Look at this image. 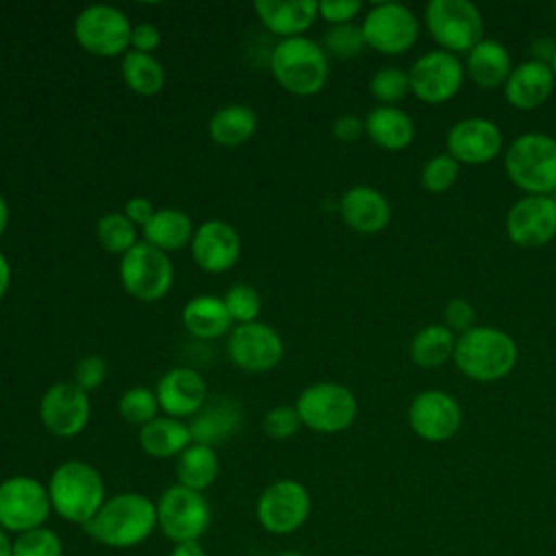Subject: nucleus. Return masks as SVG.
Here are the masks:
<instances>
[{
    "instance_id": "obj_1",
    "label": "nucleus",
    "mask_w": 556,
    "mask_h": 556,
    "mask_svg": "<svg viewBox=\"0 0 556 556\" xmlns=\"http://www.w3.org/2000/svg\"><path fill=\"white\" fill-rule=\"evenodd\" d=\"M156 526V502L137 491L106 497L83 530L100 545L126 549L143 543Z\"/></svg>"
},
{
    "instance_id": "obj_2",
    "label": "nucleus",
    "mask_w": 556,
    "mask_h": 556,
    "mask_svg": "<svg viewBox=\"0 0 556 556\" xmlns=\"http://www.w3.org/2000/svg\"><path fill=\"white\" fill-rule=\"evenodd\" d=\"M519 358L515 339L495 326H473L456 337L454 363L463 376L476 382L506 378Z\"/></svg>"
},
{
    "instance_id": "obj_3",
    "label": "nucleus",
    "mask_w": 556,
    "mask_h": 556,
    "mask_svg": "<svg viewBox=\"0 0 556 556\" xmlns=\"http://www.w3.org/2000/svg\"><path fill=\"white\" fill-rule=\"evenodd\" d=\"M52 510L70 521L85 526L104 504L106 491L100 471L87 460H65L48 478Z\"/></svg>"
},
{
    "instance_id": "obj_4",
    "label": "nucleus",
    "mask_w": 556,
    "mask_h": 556,
    "mask_svg": "<svg viewBox=\"0 0 556 556\" xmlns=\"http://www.w3.org/2000/svg\"><path fill=\"white\" fill-rule=\"evenodd\" d=\"M269 70L287 93L302 98L319 93L330 74L328 54L304 35L278 39L269 52Z\"/></svg>"
},
{
    "instance_id": "obj_5",
    "label": "nucleus",
    "mask_w": 556,
    "mask_h": 556,
    "mask_svg": "<svg viewBox=\"0 0 556 556\" xmlns=\"http://www.w3.org/2000/svg\"><path fill=\"white\" fill-rule=\"evenodd\" d=\"M508 178L523 195H552L556 191V139L547 132H523L504 154Z\"/></svg>"
},
{
    "instance_id": "obj_6",
    "label": "nucleus",
    "mask_w": 556,
    "mask_h": 556,
    "mask_svg": "<svg viewBox=\"0 0 556 556\" xmlns=\"http://www.w3.org/2000/svg\"><path fill=\"white\" fill-rule=\"evenodd\" d=\"M302 426L319 434H337L348 430L358 413L356 395L341 382H313L295 400Z\"/></svg>"
},
{
    "instance_id": "obj_7",
    "label": "nucleus",
    "mask_w": 556,
    "mask_h": 556,
    "mask_svg": "<svg viewBox=\"0 0 556 556\" xmlns=\"http://www.w3.org/2000/svg\"><path fill=\"white\" fill-rule=\"evenodd\" d=\"M426 28L439 50L460 54L484 39V20L469 0H430L424 11Z\"/></svg>"
},
{
    "instance_id": "obj_8",
    "label": "nucleus",
    "mask_w": 556,
    "mask_h": 556,
    "mask_svg": "<svg viewBox=\"0 0 556 556\" xmlns=\"http://www.w3.org/2000/svg\"><path fill=\"white\" fill-rule=\"evenodd\" d=\"M119 282L130 298L139 302H159L174 285V265L167 252L146 241H137L119 258Z\"/></svg>"
},
{
    "instance_id": "obj_9",
    "label": "nucleus",
    "mask_w": 556,
    "mask_h": 556,
    "mask_svg": "<svg viewBox=\"0 0 556 556\" xmlns=\"http://www.w3.org/2000/svg\"><path fill=\"white\" fill-rule=\"evenodd\" d=\"M211 504L204 493L178 482L167 486L156 500V526L174 543L200 541L211 526Z\"/></svg>"
},
{
    "instance_id": "obj_10",
    "label": "nucleus",
    "mask_w": 556,
    "mask_h": 556,
    "mask_svg": "<svg viewBox=\"0 0 556 556\" xmlns=\"http://www.w3.org/2000/svg\"><path fill=\"white\" fill-rule=\"evenodd\" d=\"M48 486L33 476H9L0 482V528L22 534L41 528L50 517Z\"/></svg>"
},
{
    "instance_id": "obj_11",
    "label": "nucleus",
    "mask_w": 556,
    "mask_h": 556,
    "mask_svg": "<svg viewBox=\"0 0 556 556\" xmlns=\"http://www.w3.org/2000/svg\"><path fill=\"white\" fill-rule=\"evenodd\" d=\"M130 20L113 4H89L74 20L78 46L102 59L124 56L130 50Z\"/></svg>"
},
{
    "instance_id": "obj_12",
    "label": "nucleus",
    "mask_w": 556,
    "mask_h": 556,
    "mask_svg": "<svg viewBox=\"0 0 556 556\" xmlns=\"http://www.w3.org/2000/svg\"><path fill=\"white\" fill-rule=\"evenodd\" d=\"M311 515L308 489L293 478L274 480L256 500V519L269 534H293Z\"/></svg>"
},
{
    "instance_id": "obj_13",
    "label": "nucleus",
    "mask_w": 556,
    "mask_h": 556,
    "mask_svg": "<svg viewBox=\"0 0 556 556\" xmlns=\"http://www.w3.org/2000/svg\"><path fill=\"white\" fill-rule=\"evenodd\" d=\"M361 30L367 48L395 56L415 46L419 37V22L406 4L378 2L365 13Z\"/></svg>"
},
{
    "instance_id": "obj_14",
    "label": "nucleus",
    "mask_w": 556,
    "mask_h": 556,
    "mask_svg": "<svg viewBox=\"0 0 556 556\" xmlns=\"http://www.w3.org/2000/svg\"><path fill=\"white\" fill-rule=\"evenodd\" d=\"M410 93L426 104H441L452 100L465 80V65L445 50H428L408 70Z\"/></svg>"
},
{
    "instance_id": "obj_15",
    "label": "nucleus",
    "mask_w": 556,
    "mask_h": 556,
    "mask_svg": "<svg viewBox=\"0 0 556 556\" xmlns=\"http://www.w3.org/2000/svg\"><path fill=\"white\" fill-rule=\"evenodd\" d=\"M226 352L235 367L248 374H263L282 361L285 343L274 326L256 319L250 324H237L228 332Z\"/></svg>"
},
{
    "instance_id": "obj_16",
    "label": "nucleus",
    "mask_w": 556,
    "mask_h": 556,
    "mask_svg": "<svg viewBox=\"0 0 556 556\" xmlns=\"http://www.w3.org/2000/svg\"><path fill=\"white\" fill-rule=\"evenodd\" d=\"M460 421V404L447 391L426 389L417 393L408 404V426L419 439L428 443L450 441L458 432Z\"/></svg>"
},
{
    "instance_id": "obj_17",
    "label": "nucleus",
    "mask_w": 556,
    "mask_h": 556,
    "mask_svg": "<svg viewBox=\"0 0 556 556\" xmlns=\"http://www.w3.org/2000/svg\"><path fill=\"white\" fill-rule=\"evenodd\" d=\"M91 404L76 382H54L46 389L39 402V419L43 428L61 439L80 434L89 421Z\"/></svg>"
},
{
    "instance_id": "obj_18",
    "label": "nucleus",
    "mask_w": 556,
    "mask_h": 556,
    "mask_svg": "<svg viewBox=\"0 0 556 556\" xmlns=\"http://www.w3.org/2000/svg\"><path fill=\"white\" fill-rule=\"evenodd\" d=\"M508 239L519 248H543L556 237V200L552 195H521L504 222Z\"/></svg>"
},
{
    "instance_id": "obj_19",
    "label": "nucleus",
    "mask_w": 556,
    "mask_h": 556,
    "mask_svg": "<svg viewBox=\"0 0 556 556\" xmlns=\"http://www.w3.org/2000/svg\"><path fill=\"white\" fill-rule=\"evenodd\" d=\"M504 146L502 130L489 117H463L445 137L447 154L460 165H484L500 156Z\"/></svg>"
},
{
    "instance_id": "obj_20",
    "label": "nucleus",
    "mask_w": 556,
    "mask_h": 556,
    "mask_svg": "<svg viewBox=\"0 0 556 556\" xmlns=\"http://www.w3.org/2000/svg\"><path fill=\"white\" fill-rule=\"evenodd\" d=\"M191 258L208 274H224L239 261L241 239L235 226L224 219L202 222L191 237Z\"/></svg>"
},
{
    "instance_id": "obj_21",
    "label": "nucleus",
    "mask_w": 556,
    "mask_h": 556,
    "mask_svg": "<svg viewBox=\"0 0 556 556\" xmlns=\"http://www.w3.org/2000/svg\"><path fill=\"white\" fill-rule=\"evenodd\" d=\"M159 408L167 417H193L208 400L206 382L193 367H174L165 371L156 382Z\"/></svg>"
},
{
    "instance_id": "obj_22",
    "label": "nucleus",
    "mask_w": 556,
    "mask_h": 556,
    "mask_svg": "<svg viewBox=\"0 0 556 556\" xmlns=\"http://www.w3.org/2000/svg\"><path fill=\"white\" fill-rule=\"evenodd\" d=\"M339 213L354 232L376 235L389 226L391 204L376 187L354 185L341 195Z\"/></svg>"
},
{
    "instance_id": "obj_23",
    "label": "nucleus",
    "mask_w": 556,
    "mask_h": 556,
    "mask_svg": "<svg viewBox=\"0 0 556 556\" xmlns=\"http://www.w3.org/2000/svg\"><path fill=\"white\" fill-rule=\"evenodd\" d=\"M556 85L549 63L530 59L513 65L508 80L504 83V96L517 111H534L547 102Z\"/></svg>"
},
{
    "instance_id": "obj_24",
    "label": "nucleus",
    "mask_w": 556,
    "mask_h": 556,
    "mask_svg": "<svg viewBox=\"0 0 556 556\" xmlns=\"http://www.w3.org/2000/svg\"><path fill=\"white\" fill-rule=\"evenodd\" d=\"M241 419H243V410L235 397H228V395L208 397L204 406L189 421L191 439L193 443L215 447L217 443L230 439L239 430Z\"/></svg>"
},
{
    "instance_id": "obj_25",
    "label": "nucleus",
    "mask_w": 556,
    "mask_h": 556,
    "mask_svg": "<svg viewBox=\"0 0 556 556\" xmlns=\"http://www.w3.org/2000/svg\"><path fill=\"white\" fill-rule=\"evenodd\" d=\"M254 11L261 24L276 37H302L319 17L315 0H256Z\"/></svg>"
},
{
    "instance_id": "obj_26",
    "label": "nucleus",
    "mask_w": 556,
    "mask_h": 556,
    "mask_svg": "<svg viewBox=\"0 0 556 556\" xmlns=\"http://www.w3.org/2000/svg\"><path fill=\"white\" fill-rule=\"evenodd\" d=\"M465 72L478 87L497 89L508 80L513 72L510 54L502 41L484 37L467 52Z\"/></svg>"
},
{
    "instance_id": "obj_27",
    "label": "nucleus",
    "mask_w": 556,
    "mask_h": 556,
    "mask_svg": "<svg viewBox=\"0 0 556 556\" xmlns=\"http://www.w3.org/2000/svg\"><path fill=\"white\" fill-rule=\"evenodd\" d=\"M365 135L382 150L397 152L413 143L415 124L400 106H374L365 117Z\"/></svg>"
},
{
    "instance_id": "obj_28",
    "label": "nucleus",
    "mask_w": 556,
    "mask_h": 556,
    "mask_svg": "<svg viewBox=\"0 0 556 556\" xmlns=\"http://www.w3.org/2000/svg\"><path fill=\"white\" fill-rule=\"evenodd\" d=\"M182 326L185 330L202 341L217 339L232 330V317L226 311V304L222 298L213 293H200L193 295L182 306Z\"/></svg>"
},
{
    "instance_id": "obj_29",
    "label": "nucleus",
    "mask_w": 556,
    "mask_h": 556,
    "mask_svg": "<svg viewBox=\"0 0 556 556\" xmlns=\"http://www.w3.org/2000/svg\"><path fill=\"white\" fill-rule=\"evenodd\" d=\"M191 443L189 424L176 417H154L139 428V445L152 458H178Z\"/></svg>"
},
{
    "instance_id": "obj_30",
    "label": "nucleus",
    "mask_w": 556,
    "mask_h": 556,
    "mask_svg": "<svg viewBox=\"0 0 556 556\" xmlns=\"http://www.w3.org/2000/svg\"><path fill=\"white\" fill-rule=\"evenodd\" d=\"M258 126V115L252 106L232 102L217 109L208 119V135L217 146L237 148L252 139Z\"/></svg>"
},
{
    "instance_id": "obj_31",
    "label": "nucleus",
    "mask_w": 556,
    "mask_h": 556,
    "mask_svg": "<svg viewBox=\"0 0 556 556\" xmlns=\"http://www.w3.org/2000/svg\"><path fill=\"white\" fill-rule=\"evenodd\" d=\"M193 230L191 217L174 206L156 208L152 219L141 228L143 241L163 252H174L189 245Z\"/></svg>"
},
{
    "instance_id": "obj_32",
    "label": "nucleus",
    "mask_w": 556,
    "mask_h": 556,
    "mask_svg": "<svg viewBox=\"0 0 556 556\" xmlns=\"http://www.w3.org/2000/svg\"><path fill=\"white\" fill-rule=\"evenodd\" d=\"M456 334L445 324H428L415 332L408 345L410 361L421 369H434L454 358Z\"/></svg>"
},
{
    "instance_id": "obj_33",
    "label": "nucleus",
    "mask_w": 556,
    "mask_h": 556,
    "mask_svg": "<svg viewBox=\"0 0 556 556\" xmlns=\"http://www.w3.org/2000/svg\"><path fill=\"white\" fill-rule=\"evenodd\" d=\"M219 476V458L215 447L191 443L176 458V478L178 484L204 493Z\"/></svg>"
},
{
    "instance_id": "obj_34",
    "label": "nucleus",
    "mask_w": 556,
    "mask_h": 556,
    "mask_svg": "<svg viewBox=\"0 0 556 556\" xmlns=\"http://www.w3.org/2000/svg\"><path fill=\"white\" fill-rule=\"evenodd\" d=\"M122 78L139 96H154L165 87V67L154 54L128 50L122 56Z\"/></svg>"
},
{
    "instance_id": "obj_35",
    "label": "nucleus",
    "mask_w": 556,
    "mask_h": 556,
    "mask_svg": "<svg viewBox=\"0 0 556 556\" xmlns=\"http://www.w3.org/2000/svg\"><path fill=\"white\" fill-rule=\"evenodd\" d=\"M96 237L106 252L124 256L137 243V226L122 211L104 213L96 224Z\"/></svg>"
},
{
    "instance_id": "obj_36",
    "label": "nucleus",
    "mask_w": 556,
    "mask_h": 556,
    "mask_svg": "<svg viewBox=\"0 0 556 556\" xmlns=\"http://www.w3.org/2000/svg\"><path fill=\"white\" fill-rule=\"evenodd\" d=\"M117 410L122 419L130 426H146L154 417H159V400L156 393L148 387H130L119 395Z\"/></svg>"
},
{
    "instance_id": "obj_37",
    "label": "nucleus",
    "mask_w": 556,
    "mask_h": 556,
    "mask_svg": "<svg viewBox=\"0 0 556 556\" xmlns=\"http://www.w3.org/2000/svg\"><path fill=\"white\" fill-rule=\"evenodd\" d=\"M369 91L380 104L395 106L400 100H404L410 93L408 72H404L402 67H395V65L380 67L369 78Z\"/></svg>"
},
{
    "instance_id": "obj_38",
    "label": "nucleus",
    "mask_w": 556,
    "mask_h": 556,
    "mask_svg": "<svg viewBox=\"0 0 556 556\" xmlns=\"http://www.w3.org/2000/svg\"><path fill=\"white\" fill-rule=\"evenodd\" d=\"M324 52L328 56L334 59H354L358 56L367 43L361 30V24H339V26H330L324 35V43H321Z\"/></svg>"
},
{
    "instance_id": "obj_39",
    "label": "nucleus",
    "mask_w": 556,
    "mask_h": 556,
    "mask_svg": "<svg viewBox=\"0 0 556 556\" xmlns=\"http://www.w3.org/2000/svg\"><path fill=\"white\" fill-rule=\"evenodd\" d=\"M224 304L228 315L232 317V321L237 324H250L258 319L261 313V293L248 285V282H235L228 287V291L224 293Z\"/></svg>"
},
{
    "instance_id": "obj_40",
    "label": "nucleus",
    "mask_w": 556,
    "mask_h": 556,
    "mask_svg": "<svg viewBox=\"0 0 556 556\" xmlns=\"http://www.w3.org/2000/svg\"><path fill=\"white\" fill-rule=\"evenodd\" d=\"M13 556H63V541L54 530L41 526L13 539Z\"/></svg>"
},
{
    "instance_id": "obj_41",
    "label": "nucleus",
    "mask_w": 556,
    "mask_h": 556,
    "mask_svg": "<svg viewBox=\"0 0 556 556\" xmlns=\"http://www.w3.org/2000/svg\"><path fill=\"white\" fill-rule=\"evenodd\" d=\"M458 167L460 165L447 152L430 156L421 169L424 189L430 193H445L454 187L458 178Z\"/></svg>"
},
{
    "instance_id": "obj_42",
    "label": "nucleus",
    "mask_w": 556,
    "mask_h": 556,
    "mask_svg": "<svg viewBox=\"0 0 556 556\" xmlns=\"http://www.w3.org/2000/svg\"><path fill=\"white\" fill-rule=\"evenodd\" d=\"M300 428H302V421L295 406L278 404L269 408L263 417V430L271 439H291L293 434H298Z\"/></svg>"
},
{
    "instance_id": "obj_43",
    "label": "nucleus",
    "mask_w": 556,
    "mask_h": 556,
    "mask_svg": "<svg viewBox=\"0 0 556 556\" xmlns=\"http://www.w3.org/2000/svg\"><path fill=\"white\" fill-rule=\"evenodd\" d=\"M106 371H109L106 361L102 356L91 354L76 363L72 382H76L85 393H89V391H96L102 387V382L106 380Z\"/></svg>"
},
{
    "instance_id": "obj_44",
    "label": "nucleus",
    "mask_w": 556,
    "mask_h": 556,
    "mask_svg": "<svg viewBox=\"0 0 556 556\" xmlns=\"http://www.w3.org/2000/svg\"><path fill=\"white\" fill-rule=\"evenodd\" d=\"M443 324L454 332L463 334L476 326V308L465 298H452L443 308Z\"/></svg>"
},
{
    "instance_id": "obj_45",
    "label": "nucleus",
    "mask_w": 556,
    "mask_h": 556,
    "mask_svg": "<svg viewBox=\"0 0 556 556\" xmlns=\"http://www.w3.org/2000/svg\"><path fill=\"white\" fill-rule=\"evenodd\" d=\"M363 4L358 0H321L317 2V13L330 26L352 24L354 17L361 13Z\"/></svg>"
},
{
    "instance_id": "obj_46",
    "label": "nucleus",
    "mask_w": 556,
    "mask_h": 556,
    "mask_svg": "<svg viewBox=\"0 0 556 556\" xmlns=\"http://www.w3.org/2000/svg\"><path fill=\"white\" fill-rule=\"evenodd\" d=\"M159 46H161V30L154 24L141 22V24L132 26L130 50L143 52V54H152Z\"/></svg>"
},
{
    "instance_id": "obj_47",
    "label": "nucleus",
    "mask_w": 556,
    "mask_h": 556,
    "mask_svg": "<svg viewBox=\"0 0 556 556\" xmlns=\"http://www.w3.org/2000/svg\"><path fill=\"white\" fill-rule=\"evenodd\" d=\"M365 135V119L354 115V113H345L339 115L332 124V137L341 143H354Z\"/></svg>"
},
{
    "instance_id": "obj_48",
    "label": "nucleus",
    "mask_w": 556,
    "mask_h": 556,
    "mask_svg": "<svg viewBox=\"0 0 556 556\" xmlns=\"http://www.w3.org/2000/svg\"><path fill=\"white\" fill-rule=\"evenodd\" d=\"M154 206H152V202L148 200V198H143V195H132V198H128L126 202H124V208H122V213L135 224V226H146L150 219H152V215H154Z\"/></svg>"
},
{
    "instance_id": "obj_49",
    "label": "nucleus",
    "mask_w": 556,
    "mask_h": 556,
    "mask_svg": "<svg viewBox=\"0 0 556 556\" xmlns=\"http://www.w3.org/2000/svg\"><path fill=\"white\" fill-rule=\"evenodd\" d=\"M169 556H206L202 549L200 541H185V543H174V549Z\"/></svg>"
},
{
    "instance_id": "obj_50",
    "label": "nucleus",
    "mask_w": 556,
    "mask_h": 556,
    "mask_svg": "<svg viewBox=\"0 0 556 556\" xmlns=\"http://www.w3.org/2000/svg\"><path fill=\"white\" fill-rule=\"evenodd\" d=\"M9 285H11V265H9V258L0 252V300L7 295Z\"/></svg>"
},
{
    "instance_id": "obj_51",
    "label": "nucleus",
    "mask_w": 556,
    "mask_h": 556,
    "mask_svg": "<svg viewBox=\"0 0 556 556\" xmlns=\"http://www.w3.org/2000/svg\"><path fill=\"white\" fill-rule=\"evenodd\" d=\"M7 226H9V202H7L4 195L0 193V237L4 235Z\"/></svg>"
},
{
    "instance_id": "obj_52",
    "label": "nucleus",
    "mask_w": 556,
    "mask_h": 556,
    "mask_svg": "<svg viewBox=\"0 0 556 556\" xmlns=\"http://www.w3.org/2000/svg\"><path fill=\"white\" fill-rule=\"evenodd\" d=\"M0 556H13V541L9 539V532L0 528Z\"/></svg>"
},
{
    "instance_id": "obj_53",
    "label": "nucleus",
    "mask_w": 556,
    "mask_h": 556,
    "mask_svg": "<svg viewBox=\"0 0 556 556\" xmlns=\"http://www.w3.org/2000/svg\"><path fill=\"white\" fill-rule=\"evenodd\" d=\"M549 67H552V72H554V78H556V52H554V56H552V61H549Z\"/></svg>"
},
{
    "instance_id": "obj_54",
    "label": "nucleus",
    "mask_w": 556,
    "mask_h": 556,
    "mask_svg": "<svg viewBox=\"0 0 556 556\" xmlns=\"http://www.w3.org/2000/svg\"><path fill=\"white\" fill-rule=\"evenodd\" d=\"M278 556H304V554H300V552H282Z\"/></svg>"
}]
</instances>
